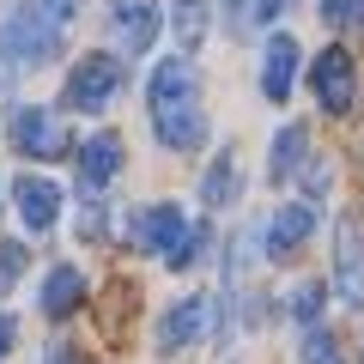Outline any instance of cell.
Returning a JSON list of instances; mask_svg holds the SVG:
<instances>
[{"instance_id":"6da1fadb","label":"cell","mask_w":364,"mask_h":364,"mask_svg":"<svg viewBox=\"0 0 364 364\" xmlns=\"http://www.w3.org/2000/svg\"><path fill=\"white\" fill-rule=\"evenodd\" d=\"M146 109H152V128L170 152H188L207 134V116H200V91H195V61L188 55H164L146 79Z\"/></svg>"},{"instance_id":"7a4b0ae2","label":"cell","mask_w":364,"mask_h":364,"mask_svg":"<svg viewBox=\"0 0 364 364\" xmlns=\"http://www.w3.org/2000/svg\"><path fill=\"white\" fill-rule=\"evenodd\" d=\"M134 243H140L146 255H164V267H188V261L200 255V231L182 219V207H170V200L134 213Z\"/></svg>"},{"instance_id":"3957f363","label":"cell","mask_w":364,"mask_h":364,"mask_svg":"<svg viewBox=\"0 0 364 364\" xmlns=\"http://www.w3.org/2000/svg\"><path fill=\"white\" fill-rule=\"evenodd\" d=\"M122 97V61L109 49L79 55L73 73H67V109H85V116H104L109 104Z\"/></svg>"},{"instance_id":"277c9868","label":"cell","mask_w":364,"mask_h":364,"mask_svg":"<svg viewBox=\"0 0 364 364\" xmlns=\"http://www.w3.org/2000/svg\"><path fill=\"white\" fill-rule=\"evenodd\" d=\"M104 18L122 55H146L158 43V0H104Z\"/></svg>"},{"instance_id":"5b68a950","label":"cell","mask_w":364,"mask_h":364,"mask_svg":"<svg viewBox=\"0 0 364 364\" xmlns=\"http://www.w3.org/2000/svg\"><path fill=\"white\" fill-rule=\"evenodd\" d=\"M13 207L18 219H25V231H55L61 225V182L49 176H13Z\"/></svg>"},{"instance_id":"8992f818","label":"cell","mask_w":364,"mask_h":364,"mask_svg":"<svg viewBox=\"0 0 364 364\" xmlns=\"http://www.w3.org/2000/svg\"><path fill=\"white\" fill-rule=\"evenodd\" d=\"M6 134H13V146H18L25 158H61V152H67V128H61L55 109H18Z\"/></svg>"},{"instance_id":"52a82bcc","label":"cell","mask_w":364,"mask_h":364,"mask_svg":"<svg viewBox=\"0 0 364 364\" xmlns=\"http://www.w3.org/2000/svg\"><path fill=\"white\" fill-rule=\"evenodd\" d=\"M213 328V298H182L158 316V352H182Z\"/></svg>"},{"instance_id":"ba28073f","label":"cell","mask_w":364,"mask_h":364,"mask_svg":"<svg viewBox=\"0 0 364 364\" xmlns=\"http://www.w3.org/2000/svg\"><path fill=\"white\" fill-rule=\"evenodd\" d=\"M352 79H358V73H352V55L346 49H322V55H316V67H310L316 97H322V109H334V116H340V109H352V91H358Z\"/></svg>"},{"instance_id":"9c48e42d","label":"cell","mask_w":364,"mask_h":364,"mask_svg":"<svg viewBox=\"0 0 364 364\" xmlns=\"http://www.w3.org/2000/svg\"><path fill=\"white\" fill-rule=\"evenodd\" d=\"M291 79H298V37L273 31L267 55H261V91H267L273 104H286V97H291Z\"/></svg>"},{"instance_id":"30bf717a","label":"cell","mask_w":364,"mask_h":364,"mask_svg":"<svg viewBox=\"0 0 364 364\" xmlns=\"http://www.w3.org/2000/svg\"><path fill=\"white\" fill-rule=\"evenodd\" d=\"M116 170H122V140L116 134H91V140L79 146V188H85V195H104Z\"/></svg>"},{"instance_id":"8fae6325","label":"cell","mask_w":364,"mask_h":364,"mask_svg":"<svg viewBox=\"0 0 364 364\" xmlns=\"http://www.w3.org/2000/svg\"><path fill=\"white\" fill-rule=\"evenodd\" d=\"M310 231H316V213L304 207V200L279 207V213H273V225H267V255H291V249H304V243H310Z\"/></svg>"},{"instance_id":"7c38bea8","label":"cell","mask_w":364,"mask_h":364,"mask_svg":"<svg viewBox=\"0 0 364 364\" xmlns=\"http://www.w3.org/2000/svg\"><path fill=\"white\" fill-rule=\"evenodd\" d=\"M79 304H85V273L79 267H49V279H43V316L67 322Z\"/></svg>"},{"instance_id":"4fadbf2b","label":"cell","mask_w":364,"mask_h":364,"mask_svg":"<svg viewBox=\"0 0 364 364\" xmlns=\"http://www.w3.org/2000/svg\"><path fill=\"white\" fill-rule=\"evenodd\" d=\"M231 200H237V152L225 146L207 164V176H200V207L213 213V207H231Z\"/></svg>"},{"instance_id":"5bb4252c","label":"cell","mask_w":364,"mask_h":364,"mask_svg":"<svg viewBox=\"0 0 364 364\" xmlns=\"http://www.w3.org/2000/svg\"><path fill=\"white\" fill-rule=\"evenodd\" d=\"M340 298L346 304H364V237L352 231H340Z\"/></svg>"},{"instance_id":"9a60e30c","label":"cell","mask_w":364,"mask_h":364,"mask_svg":"<svg viewBox=\"0 0 364 364\" xmlns=\"http://www.w3.org/2000/svg\"><path fill=\"white\" fill-rule=\"evenodd\" d=\"M304 152H310V140H304V128H279V140H273V182H291V170L304 164Z\"/></svg>"},{"instance_id":"2e32d148","label":"cell","mask_w":364,"mask_h":364,"mask_svg":"<svg viewBox=\"0 0 364 364\" xmlns=\"http://www.w3.org/2000/svg\"><path fill=\"white\" fill-rule=\"evenodd\" d=\"M207 0H176V6H170V25H176V37L188 43V49H195L200 37H207Z\"/></svg>"},{"instance_id":"e0dca14e","label":"cell","mask_w":364,"mask_h":364,"mask_svg":"<svg viewBox=\"0 0 364 364\" xmlns=\"http://www.w3.org/2000/svg\"><path fill=\"white\" fill-rule=\"evenodd\" d=\"M322 18H328V25H334V31H364V0H328V6H322Z\"/></svg>"},{"instance_id":"ac0fdd59","label":"cell","mask_w":364,"mask_h":364,"mask_svg":"<svg viewBox=\"0 0 364 364\" xmlns=\"http://www.w3.org/2000/svg\"><path fill=\"white\" fill-rule=\"evenodd\" d=\"M316 310H322V286H316V279H304V286L291 291V316H298L304 328H316Z\"/></svg>"},{"instance_id":"d6986e66","label":"cell","mask_w":364,"mask_h":364,"mask_svg":"<svg viewBox=\"0 0 364 364\" xmlns=\"http://www.w3.org/2000/svg\"><path fill=\"white\" fill-rule=\"evenodd\" d=\"M304 364H346V358H340V346L322 328H310V334H304Z\"/></svg>"},{"instance_id":"ffe728a7","label":"cell","mask_w":364,"mask_h":364,"mask_svg":"<svg viewBox=\"0 0 364 364\" xmlns=\"http://www.w3.org/2000/svg\"><path fill=\"white\" fill-rule=\"evenodd\" d=\"M25 243H0V286H13V279H18V273H25Z\"/></svg>"},{"instance_id":"44dd1931","label":"cell","mask_w":364,"mask_h":364,"mask_svg":"<svg viewBox=\"0 0 364 364\" xmlns=\"http://www.w3.org/2000/svg\"><path fill=\"white\" fill-rule=\"evenodd\" d=\"M255 6H261V0H231V31H249V25H255Z\"/></svg>"},{"instance_id":"7402d4cb","label":"cell","mask_w":364,"mask_h":364,"mask_svg":"<svg viewBox=\"0 0 364 364\" xmlns=\"http://www.w3.org/2000/svg\"><path fill=\"white\" fill-rule=\"evenodd\" d=\"M43 13H49V18H55V25H67V18H73V13H79V0H43Z\"/></svg>"},{"instance_id":"603a6c76","label":"cell","mask_w":364,"mask_h":364,"mask_svg":"<svg viewBox=\"0 0 364 364\" xmlns=\"http://www.w3.org/2000/svg\"><path fill=\"white\" fill-rule=\"evenodd\" d=\"M13 340H18V322L6 310H0V358H6V352H13Z\"/></svg>"},{"instance_id":"cb8c5ba5","label":"cell","mask_w":364,"mask_h":364,"mask_svg":"<svg viewBox=\"0 0 364 364\" xmlns=\"http://www.w3.org/2000/svg\"><path fill=\"white\" fill-rule=\"evenodd\" d=\"M43 364H79V352L73 346H49V352H43Z\"/></svg>"},{"instance_id":"d4e9b609","label":"cell","mask_w":364,"mask_h":364,"mask_svg":"<svg viewBox=\"0 0 364 364\" xmlns=\"http://www.w3.org/2000/svg\"><path fill=\"white\" fill-rule=\"evenodd\" d=\"M286 6H291V0H261V6H255V25H261V18H279Z\"/></svg>"}]
</instances>
